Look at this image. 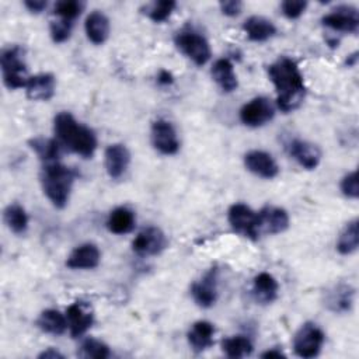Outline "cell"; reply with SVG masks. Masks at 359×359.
Listing matches in <instances>:
<instances>
[{
	"label": "cell",
	"instance_id": "obj_1",
	"mask_svg": "<svg viewBox=\"0 0 359 359\" xmlns=\"http://www.w3.org/2000/svg\"><path fill=\"white\" fill-rule=\"evenodd\" d=\"M268 74L276 90L278 108L283 112L299 108L304 100L306 87L296 62L282 56L268 66Z\"/></svg>",
	"mask_w": 359,
	"mask_h": 359
},
{
	"label": "cell",
	"instance_id": "obj_2",
	"mask_svg": "<svg viewBox=\"0 0 359 359\" xmlns=\"http://www.w3.org/2000/svg\"><path fill=\"white\" fill-rule=\"evenodd\" d=\"M53 130L57 142L76 154L88 158L97 149V137L93 129L76 121L70 112H59L53 119Z\"/></svg>",
	"mask_w": 359,
	"mask_h": 359
},
{
	"label": "cell",
	"instance_id": "obj_3",
	"mask_svg": "<svg viewBox=\"0 0 359 359\" xmlns=\"http://www.w3.org/2000/svg\"><path fill=\"white\" fill-rule=\"evenodd\" d=\"M76 172L59 161L48 163L41 172V185L55 208H65L69 202Z\"/></svg>",
	"mask_w": 359,
	"mask_h": 359
},
{
	"label": "cell",
	"instance_id": "obj_4",
	"mask_svg": "<svg viewBox=\"0 0 359 359\" xmlns=\"http://www.w3.org/2000/svg\"><path fill=\"white\" fill-rule=\"evenodd\" d=\"M1 76L7 88L17 90L25 88L28 76H27V65L24 60V50L18 45H13L6 48L0 56Z\"/></svg>",
	"mask_w": 359,
	"mask_h": 359
},
{
	"label": "cell",
	"instance_id": "obj_5",
	"mask_svg": "<svg viewBox=\"0 0 359 359\" xmlns=\"http://www.w3.org/2000/svg\"><path fill=\"white\" fill-rule=\"evenodd\" d=\"M174 42L178 50L191 59L196 66H203L212 56L208 39L196 31H181L175 35Z\"/></svg>",
	"mask_w": 359,
	"mask_h": 359
},
{
	"label": "cell",
	"instance_id": "obj_6",
	"mask_svg": "<svg viewBox=\"0 0 359 359\" xmlns=\"http://www.w3.org/2000/svg\"><path fill=\"white\" fill-rule=\"evenodd\" d=\"M324 332L314 323H304L293 338V349L300 358H314L320 353L324 344Z\"/></svg>",
	"mask_w": 359,
	"mask_h": 359
},
{
	"label": "cell",
	"instance_id": "obj_7",
	"mask_svg": "<svg viewBox=\"0 0 359 359\" xmlns=\"http://www.w3.org/2000/svg\"><path fill=\"white\" fill-rule=\"evenodd\" d=\"M227 219L234 231L248 237L251 240L258 238V216L245 203H234L230 206Z\"/></svg>",
	"mask_w": 359,
	"mask_h": 359
},
{
	"label": "cell",
	"instance_id": "obj_8",
	"mask_svg": "<svg viewBox=\"0 0 359 359\" xmlns=\"http://www.w3.org/2000/svg\"><path fill=\"white\" fill-rule=\"evenodd\" d=\"M321 22L334 31L355 34L359 28V13L356 7L351 4H342L325 14L321 18Z\"/></svg>",
	"mask_w": 359,
	"mask_h": 359
},
{
	"label": "cell",
	"instance_id": "obj_9",
	"mask_svg": "<svg viewBox=\"0 0 359 359\" xmlns=\"http://www.w3.org/2000/svg\"><path fill=\"white\" fill-rule=\"evenodd\" d=\"M275 115V108L266 97H255L240 109V121L250 128H259Z\"/></svg>",
	"mask_w": 359,
	"mask_h": 359
},
{
	"label": "cell",
	"instance_id": "obj_10",
	"mask_svg": "<svg viewBox=\"0 0 359 359\" xmlns=\"http://www.w3.org/2000/svg\"><path fill=\"white\" fill-rule=\"evenodd\" d=\"M150 137L153 147L161 154L171 156L180 150V140L175 128L165 119H157L153 122Z\"/></svg>",
	"mask_w": 359,
	"mask_h": 359
},
{
	"label": "cell",
	"instance_id": "obj_11",
	"mask_svg": "<svg viewBox=\"0 0 359 359\" xmlns=\"http://www.w3.org/2000/svg\"><path fill=\"white\" fill-rule=\"evenodd\" d=\"M167 247V237L158 227H146L132 241V250L140 257L158 255Z\"/></svg>",
	"mask_w": 359,
	"mask_h": 359
},
{
	"label": "cell",
	"instance_id": "obj_12",
	"mask_svg": "<svg viewBox=\"0 0 359 359\" xmlns=\"http://www.w3.org/2000/svg\"><path fill=\"white\" fill-rule=\"evenodd\" d=\"M191 294L195 303L201 307H210L217 300V269H209L199 280L191 286Z\"/></svg>",
	"mask_w": 359,
	"mask_h": 359
},
{
	"label": "cell",
	"instance_id": "obj_13",
	"mask_svg": "<svg viewBox=\"0 0 359 359\" xmlns=\"http://www.w3.org/2000/svg\"><path fill=\"white\" fill-rule=\"evenodd\" d=\"M67 328L73 338L81 337L94 323L91 307L84 302H74L66 309Z\"/></svg>",
	"mask_w": 359,
	"mask_h": 359
},
{
	"label": "cell",
	"instance_id": "obj_14",
	"mask_svg": "<svg viewBox=\"0 0 359 359\" xmlns=\"http://www.w3.org/2000/svg\"><path fill=\"white\" fill-rule=\"evenodd\" d=\"M258 234H279L289 227V215L278 206H265L258 213Z\"/></svg>",
	"mask_w": 359,
	"mask_h": 359
},
{
	"label": "cell",
	"instance_id": "obj_15",
	"mask_svg": "<svg viewBox=\"0 0 359 359\" xmlns=\"http://www.w3.org/2000/svg\"><path fill=\"white\" fill-rule=\"evenodd\" d=\"M245 168L261 178H275L279 172V167L273 157L264 150H251L244 156Z\"/></svg>",
	"mask_w": 359,
	"mask_h": 359
},
{
	"label": "cell",
	"instance_id": "obj_16",
	"mask_svg": "<svg viewBox=\"0 0 359 359\" xmlns=\"http://www.w3.org/2000/svg\"><path fill=\"white\" fill-rule=\"evenodd\" d=\"M130 163V153L122 143L109 144L104 153V164L108 175L114 180L121 178Z\"/></svg>",
	"mask_w": 359,
	"mask_h": 359
},
{
	"label": "cell",
	"instance_id": "obj_17",
	"mask_svg": "<svg viewBox=\"0 0 359 359\" xmlns=\"http://www.w3.org/2000/svg\"><path fill=\"white\" fill-rule=\"evenodd\" d=\"M355 289L348 283H338L324 294V304L334 313H346L353 304Z\"/></svg>",
	"mask_w": 359,
	"mask_h": 359
},
{
	"label": "cell",
	"instance_id": "obj_18",
	"mask_svg": "<svg viewBox=\"0 0 359 359\" xmlns=\"http://www.w3.org/2000/svg\"><path fill=\"white\" fill-rule=\"evenodd\" d=\"M287 151L306 170H314L321 160L320 149L307 140L293 139L287 146Z\"/></svg>",
	"mask_w": 359,
	"mask_h": 359
},
{
	"label": "cell",
	"instance_id": "obj_19",
	"mask_svg": "<svg viewBox=\"0 0 359 359\" xmlns=\"http://www.w3.org/2000/svg\"><path fill=\"white\" fill-rule=\"evenodd\" d=\"M101 259L100 250L93 243L77 245L67 257L66 265L72 269H93L97 268Z\"/></svg>",
	"mask_w": 359,
	"mask_h": 359
},
{
	"label": "cell",
	"instance_id": "obj_20",
	"mask_svg": "<svg viewBox=\"0 0 359 359\" xmlns=\"http://www.w3.org/2000/svg\"><path fill=\"white\" fill-rule=\"evenodd\" d=\"M56 79L52 73H39L31 76L25 86L27 97L32 101H48L53 97Z\"/></svg>",
	"mask_w": 359,
	"mask_h": 359
},
{
	"label": "cell",
	"instance_id": "obj_21",
	"mask_svg": "<svg viewBox=\"0 0 359 359\" xmlns=\"http://www.w3.org/2000/svg\"><path fill=\"white\" fill-rule=\"evenodd\" d=\"M84 29L87 38L93 43L102 45L109 36V20L102 11L94 10L87 15Z\"/></svg>",
	"mask_w": 359,
	"mask_h": 359
},
{
	"label": "cell",
	"instance_id": "obj_22",
	"mask_svg": "<svg viewBox=\"0 0 359 359\" xmlns=\"http://www.w3.org/2000/svg\"><path fill=\"white\" fill-rule=\"evenodd\" d=\"M278 290H279V285L271 273L261 272L254 278L252 296L258 303L261 304L272 303L278 297Z\"/></svg>",
	"mask_w": 359,
	"mask_h": 359
},
{
	"label": "cell",
	"instance_id": "obj_23",
	"mask_svg": "<svg viewBox=\"0 0 359 359\" xmlns=\"http://www.w3.org/2000/svg\"><path fill=\"white\" fill-rule=\"evenodd\" d=\"M213 335H215L213 324L205 320L194 323L187 334L188 342L195 352H202L210 348L213 345Z\"/></svg>",
	"mask_w": 359,
	"mask_h": 359
},
{
	"label": "cell",
	"instance_id": "obj_24",
	"mask_svg": "<svg viewBox=\"0 0 359 359\" xmlns=\"http://www.w3.org/2000/svg\"><path fill=\"white\" fill-rule=\"evenodd\" d=\"M243 29L248 39L254 42H264L276 34V27L273 22L262 15H251L243 24Z\"/></svg>",
	"mask_w": 359,
	"mask_h": 359
},
{
	"label": "cell",
	"instance_id": "obj_25",
	"mask_svg": "<svg viewBox=\"0 0 359 359\" xmlns=\"http://www.w3.org/2000/svg\"><path fill=\"white\" fill-rule=\"evenodd\" d=\"M212 77L216 84L224 91L231 93L238 87L234 67L229 59H217L212 66Z\"/></svg>",
	"mask_w": 359,
	"mask_h": 359
},
{
	"label": "cell",
	"instance_id": "obj_26",
	"mask_svg": "<svg viewBox=\"0 0 359 359\" xmlns=\"http://www.w3.org/2000/svg\"><path fill=\"white\" fill-rule=\"evenodd\" d=\"M135 223H136L135 213L126 206L115 208L107 219V227L114 234L130 233L135 227Z\"/></svg>",
	"mask_w": 359,
	"mask_h": 359
},
{
	"label": "cell",
	"instance_id": "obj_27",
	"mask_svg": "<svg viewBox=\"0 0 359 359\" xmlns=\"http://www.w3.org/2000/svg\"><path fill=\"white\" fill-rule=\"evenodd\" d=\"M36 325L41 331L46 334L62 335L67 330V320L66 316H63L59 310L46 309L39 314Z\"/></svg>",
	"mask_w": 359,
	"mask_h": 359
},
{
	"label": "cell",
	"instance_id": "obj_28",
	"mask_svg": "<svg viewBox=\"0 0 359 359\" xmlns=\"http://www.w3.org/2000/svg\"><path fill=\"white\" fill-rule=\"evenodd\" d=\"M359 245V227H358V219L351 220L345 224L342 231L339 233L338 241H337V250L342 255H349L358 250Z\"/></svg>",
	"mask_w": 359,
	"mask_h": 359
},
{
	"label": "cell",
	"instance_id": "obj_29",
	"mask_svg": "<svg viewBox=\"0 0 359 359\" xmlns=\"http://www.w3.org/2000/svg\"><path fill=\"white\" fill-rule=\"evenodd\" d=\"M4 223L7 227L15 233L22 234L28 229V215L25 209L18 203H11L4 209Z\"/></svg>",
	"mask_w": 359,
	"mask_h": 359
},
{
	"label": "cell",
	"instance_id": "obj_30",
	"mask_svg": "<svg viewBox=\"0 0 359 359\" xmlns=\"http://www.w3.org/2000/svg\"><path fill=\"white\" fill-rule=\"evenodd\" d=\"M32 150L38 154V157L45 163L57 161L60 154V143L55 139H45V137H35L29 140Z\"/></svg>",
	"mask_w": 359,
	"mask_h": 359
},
{
	"label": "cell",
	"instance_id": "obj_31",
	"mask_svg": "<svg viewBox=\"0 0 359 359\" xmlns=\"http://www.w3.org/2000/svg\"><path fill=\"white\" fill-rule=\"evenodd\" d=\"M222 349L226 353V356L238 359V358L251 355L254 346H252V342L250 341V338H247L244 335H236V337L223 339Z\"/></svg>",
	"mask_w": 359,
	"mask_h": 359
},
{
	"label": "cell",
	"instance_id": "obj_32",
	"mask_svg": "<svg viewBox=\"0 0 359 359\" xmlns=\"http://www.w3.org/2000/svg\"><path fill=\"white\" fill-rule=\"evenodd\" d=\"M109 346L95 338H87L80 346V356L93 358V359H105L109 356Z\"/></svg>",
	"mask_w": 359,
	"mask_h": 359
},
{
	"label": "cell",
	"instance_id": "obj_33",
	"mask_svg": "<svg viewBox=\"0 0 359 359\" xmlns=\"http://www.w3.org/2000/svg\"><path fill=\"white\" fill-rule=\"evenodd\" d=\"M84 8V3L79 0H62L55 4L53 14L57 15L59 18L73 21L80 15V13Z\"/></svg>",
	"mask_w": 359,
	"mask_h": 359
},
{
	"label": "cell",
	"instance_id": "obj_34",
	"mask_svg": "<svg viewBox=\"0 0 359 359\" xmlns=\"http://www.w3.org/2000/svg\"><path fill=\"white\" fill-rule=\"evenodd\" d=\"M175 1H171V0H163V1H154L150 7H149V11H147V15L151 21L154 22H163L165 21L171 13L174 11L175 8Z\"/></svg>",
	"mask_w": 359,
	"mask_h": 359
},
{
	"label": "cell",
	"instance_id": "obj_35",
	"mask_svg": "<svg viewBox=\"0 0 359 359\" xmlns=\"http://www.w3.org/2000/svg\"><path fill=\"white\" fill-rule=\"evenodd\" d=\"M72 25H73L72 21H67V20H63V18H59V17L56 20H52L50 24H49V31H50L52 41L56 42V43L65 42L70 36Z\"/></svg>",
	"mask_w": 359,
	"mask_h": 359
},
{
	"label": "cell",
	"instance_id": "obj_36",
	"mask_svg": "<svg viewBox=\"0 0 359 359\" xmlns=\"http://www.w3.org/2000/svg\"><path fill=\"white\" fill-rule=\"evenodd\" d=\"M341 191L346 198L356 199L359 196V185H358V172H348L341 181Z\"/></svg>",
	"mask_w": 359,
	"mask_h": 359
},
{
	"label": "cell",
	"instance_id": "obj_37",
	"mask_svg": "<svg viewBox=\"0 0 359 359\" xmlns=\"http://www.w3.org/2000/svg\"><path fill=\"white\" fill-rule=\"evenodd\" d=\"M306 7H307V1H303V0H286V1H282L280 4L283 15L290 20L299 18L304 13Z\"/></svg>",
	"mask_w": 359,
	"mask_h": 359
},
{
	"label": "cell",
	"instance_id": "obj_38",
	"mask_svg": "<svg viewBox=\"0 0 359 359\" xmlns=\"http://www.w3.org/2000/svg\"><path fill=\"white\" fill-rule=\"evenodd\" d=\"M220 10L224 15L227 17H236L240 14L241 8H243V3L238 0H226V1H220Z\"/></svg>",
	"mask_w": 359,
	"mask_h": 359
},
{
	"label": "cell",
	"instance_id": "obj_39",
	"mask_svg": "<svg viewBox=\"0 0 359 359\" xmlns=\"http://www.w3.org/2000/svg\"><path fill=\"white\" fill-rule=\"evenodd\" d=\"M24 6H25L31 13L38 14V13H41V11H43V10L46 8L48 3H46L45 0H25V1H24Z\"/></svg>",
	"mask_w": 359,
	"mask_h": 359
},
{
	"label": "cell",
	"instance_id": "obj_40",
	"mask_svg": "<svg viewBox=\"0 0 359 359\" xmlns=\"http://www.w3.org/2000/svg\"><path fill=\"white\" fill-rule=\"evenodd\" d=\"M157 81H158V84H161V86H168V84H171V83L174 81V79H172V74H171L170 72L161 70V72L158 73V76H157Z\"/></svg>",
	"mask_w": 359,
	"mask_h": 359
},
{
	"label": "cell",
	"instance_id": "obj_41",
	"mask_svg": "<svg viewBox=\"0 0 359 359\" xmlns=\"http://www.w3.org/2000/svg\"><path fill=\"white\" fill-rule=\"evenodd\" d=\"M38 358H41V359H49V358H52V359H56V358H63V355L59 352V351H56V349H53V348H48L46 351H43V352H41L39 355H38Z\"/></svg>",
	"mask_w": 359,
	"mask_h": 359
},
{
	"label": "cell",
	"instance_id": "obj_42",
	"mask_svg": "<svg viewBox=\"0 0 359 359\" xmlns=\"http://www.w3.org/2000/svg\"><path fill=\"white\" fill-rule=\"evenodd\" d=\"M261 356H262V358H268V359H273V358H275V359H279V358H285L286 355H285L282 351H279V349H276V348H272V349L264 352Z\"/></svg>",
	"mask_w": 359,
	"mask_h": 359
}]
</instances>
